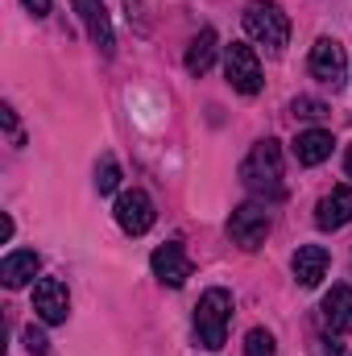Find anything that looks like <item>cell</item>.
<instances>
[{
  "label": "cell",
  "mask_w": 352,
  "mask_h": 356,
  "mask_svg": "<svg viewBox=\"0 0 352 356\" xmlns=\"http://www.w3.org/2000/svg\"><path fill=\"white\" fill-rule=\"evenodd\" d=\"M344 170H349V178H352V145H349V154H344Z\"/></svg>",
  "instance_id": "23"
},
{
  "label": "cell",
  "mask_w": 352,
  "mask_h": 356,
  "mask_svg": "<svg viewBox=\"0 0 352 356\" xmlns=\"http://www.w3.org/2000/svg\"><path fill=\"white\" fill-rule=\"evenodd\" d=\"M332 133H323V129H307V133H298L294 137V158L303 162V166H319V162H328L332 158Z\"/></svg>",
  "instance_id": "14"
},
{
  "label": "cell",
  "mask_w": 352,
  "mask_h": 356,
  "mask_svg": "<svg viewBox=\"0 0 352 356\" xmlns=\"http://www.w3.org/2000/svg\"><path fill=\"white\" fill-rule=\"evenodd\" d=\"M216 50H220L216 29H199V38L186 46V71H191V75H207L211 63H216Z\"/></svg>",
  "instance_id": "16"
},
{
  "label": "cell",
  "mask_w": 352,
  "mask_h": 356,
  "mask_svg": "<svg viewBox=\"0 0 352 356\" xmlns=\"http://www.w3.org/2000/svg\"><path fill=\"white\" fill-rule=\"evenodd\" d=\"M21 340H25V348H29L33 356H50V340H46V332H42V327H33V323H29Z\"/></svg>",
  "instance_id": "20"
},
{
  "label": "cell",
  "mask_w": 352,
  "mask_h": 356,
  "mask_svg": "<svg viewBox=\"0 0 352 356\" xmlns=\"http://www.w3.org/2000/svg\"><path fill=\"white\" fill-rule=\"evenodd\" d=\"M75 13H79V21H83L88 38L95 42V46H99V54H112L116 38H112V21H108V8H104L99 0H75Z\"/></svg>",
  "instance_id": "11"
},
{
  "label": "cell",
  "mask_w": 352,
  "mask_h": 356,
  "mask_svg": "<svg viewBox=\"0 0 352 356\" xmlns=\"http://www.w3.org/2000/svg\"><path fill=\"white\" fill-rule=\"evenodd\" d=\"M33 311H38V319L42 323H67V315H71V294H67V286L58 282V277H42L38 286H33Z\"/></svg>",
  "instance_id": "8"
},
{
  "label": "cell",
  "mask_w": 352,
  "mask_h": 356,
  "mask_svg": "<svg viewBox=\"0 0 352 356\" xmlns=\"http://www.w3.org/2000/svg\"><path fill=\"white\" fill-rule=\"evenodd\" d=\"M328 266H332V257H328V249L323 245H303L298 253H294V282L303 286V290H311V286H319L323 277H328Z\"/></svg>",
  "instance_id": "10"
},
{
  "label": "cell",
  "mask_w": 352,
  "mask_h": 356,
  "mask_svg": "<svg viewBox=\"0 0 352 356\" xmlns=\"http://www.w3.org/2000/svg\"><path fill=\"white\" fill-rule=\"evenodd\" d=\"M112 216H116V224H120L129 236H141V232H150V228H154V220H158V211H154V199H150L145 191H125V195L116 199Z\"/></svg>",
  "instance_id": "6"
},
{
  "label": "cell",
  "mask_w": 352,
  "mask_h": 356,
  "mask_svg": "<svg viewBox=\"0 0 352 356\" xmlns=\"http://www.w3.org/2000/svg\"><path fill=\"white\" fill-rule=\"evenodd\" d=\"M0 112H4V129H17V116H13V108H8V104H4V108H0Z\"/></svg>",
  "instance_id": "22"
},
{
  "label": "cell",
  "mask_w": 352,
  "mask_h": 356,
  "mask_svg": "<svg viewBox=\"0 0 352 356\" xmlns=\"http://www.w3.org/2000/svg\"><path fill=\"white\" fill-rule=\"evenodd\" d=\"M323 323L332 336L352 332V286H332L323 294Z\"/></svg>",
  "instance_id": "13"
},
{
  "label": "cell",
  "mask_w": 352,
  "mask_h": 356,
  "mask_svg": "<svg viewBox=\"0 0 352 356\" xmlns=\"http://www.w3.org/2000/svg\"><path fill=\"white\" fill-rule=\"evenodd\" d=\"M315 224L328 228V232H336V228L352 224V186H332V191L319 199V207H315Z\"/></svg>",
  "instance_id": "12"
},
{
  "label": "cell",
  "mask_w": 352,
  "mask_h": 356,
  "mask_svg": "<svg viewBox=\"0 0 352 356\" xmlns=\"http://www.w3.org/2000/svg\"><path fill=\"white\" fill-rule=\"evenodd\" d=\"M245 33L257 46L282 54L286 42H290V17H286V8L278 0H249L245 4Z\"/></svg>",
  "instance_id": "2"
},
{
  "label": "cell",
  "mask_w": 352,
  "mask_h": 356,
  "mask_svg": "<svg viewBox=\"0 0 352 356\" xmlns=\"http://www.w3.org/2000/svg\"><path fill=\"white\" fill-rule=\"evenodd\" d=\"M224 75H228V83L241 91V95H257L262 91V63H257V54H253V46H245V42H232V46H224Z\"/></svg>",
  "instance_id": "4"
},
{
  "label": "cell",
  "mask_w": 352,
  "mask_h": 356,
  "mask_svg": "<svg viewBox=\"0 0 352 356\" xmlns=\"http://www.w3.org/2000/svg\"><path fill=\"white\" fill-rule=\"evenodd\" d=\"M228 236H232V245H241L245 253L262 249L265 236H269V211H265L262 203H245V207H237V211L228 216Z\"/></svg>",
  "instance_id": "5"
},
{
  "label": "cell",
  "mask_w": 352,
  "mask_h": 356,
  "mask_svg": "<svg viewBox=\"0 0 352 356\" xmlns=\"http://www.w3.org/2000/svg\"><path fill=\"white\" fill-rule=\"evenodd\" d=\"M38 253L33 249H17V253H8L4 261H0V282L8 286V290H17V286H25L33 273H38Z\"/></svg>",
  "instance_id": "15"
},
{
  "label": "cell",
  "mask_w": 352,
  "mask_h": 356,
  "mask_svg": "<svg viewBox=\"0 0 352 356\" xmlns=\"http://www.w3.org/2000/svg\"><path fill=\"white\" fill-rule=\"evenodd\" d=\"M150 266H154V277L162 282V286H186V277H191V257L182 253V245L170 241V245H162V249H154V257H150Z\"/></svg>",
  "instance_id": "9"
},
{
  "label": "cell",
  "mask_w": 352,
  "mask_h": 356,
  "mask_svg": "<svg viewBox=\"0 0 352 356\" xmlns=\"http://www.w3.org/2000/svg\"><path fill=\"white\" fill-rule=\"evenodd\" d=\"M116 186H120V166H116V158L108 154V158L95 166V191H99V195H112Z\"/></svg>",
  "instance_id": "17"
},
{
  "label": "cell",
  "mask_w": 352,
  "mask_h": 356,
  "mask_svg": "<svg viewBox=\"0 0 352 356\" xmlns=\"http://www.w3.org/2000/svg\"><path fill=\"white\" fill-rule=\"evenodd\" d=\"M273 336L265 332V327H253L249 336H245V356H273Z\"/></svg>",
  "instance_id": "18"
},
{
  "label": "cell",
  "mask_w": 352,
  "mask_h": 356,
  "mask_svg": "<svg viewBox=\"0 0 352 356\" xmlns=\"http://www.w3.org/2000/svg\"><path fill=\"white\" fill-rule=\"evenodd\" d=\"M228 319H232V294L224 290V286H211L203 298H199V307H195V336H199V344L203 348H224V340H228Z\"/></svg>",
  "instance_id": "3"
},
{
  "label": "cell",
  "mask_w": 352,
  "mask_h": 356,
  "mask_svg": "<svg viewBox=\"0 0 352 356\" xmlns=\"http://www.w3.org/2000/svg\"><path fill=\"white\" fill-rule=\"evenodd\" d=\"M344 71H349V58H344V46L336 38H319L311 46V75L328 88H340L344 83Z\"/></svg>",
  "instance_id": "7"
},
{
  "label": "cell",
  "mask_w": 352,
  "mask_h": 356,
  "mask_svg": "<svg viewBox=\"0 0 352 356\" xmlns=\"http://www.w3.org/2000/svg\"><path fill=\"white\" fill-rule=\"evenodd\" d=\"M21 4H25L33 17H46V13H50V0H21Z\"/></svg>",
  "instance_id": "21"
},
{
  "label": "cell",
  "mask_w": 352,
  "mask_h": 356,
  "mask_svg": "<svg viewBox=\"0 0 352 356\" xmlns=\"http://www.w3.org/2000/svg\"><path fill=\"white\" fill-rule=\"evenodd\" d=\"M241 182L253 195H265V199L282 195V145L273 137H265L249 149V158L241 162Z\"/></svg>",
  "instance_id": "1"
},
{
  "label": "cell",
  "mask_w": 352,
  "mask_h": 356,
  "mask_svg": "<svg viewBox=\"0 0 352 356\" xmlns=\"http://www.w3.org/2000/svg\"><path fill=\"white\" fill-rule=\"evenodd\" d=\"M290 112L303 116V120H319V116L328 112V104H323V99H307V95H298V99L290 104Z\"/></svg>",
  "instance_id": "19"
}]
</instances>
